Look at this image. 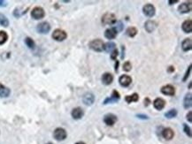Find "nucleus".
I'll use <instances>...</instances> for the list:
<instances>
[{"instance_id": "22", "label": "nucleus", "mask_w": 192, "mask_h": 144, "mask_svg": "<svg viewBox=\"0 0 192 144\" xmlns=\"http://www.w3.org/2000/svg\"><path fill=\"white\" fill-rule=\"evenodd\" d=\"M192 47V42L191 38H186L183 41L182 43V48L184 51H189L191 49Z\"/></svg>"}, {"instance_id": "8", "label": "nucleus", "mask_w": 192, "mask_h": 144, "mask_svg": "<svg viewBox=\"0 0 192 144\" xmlns=\"http://www.w3.org/2000/svg\"><path fill=\"white\" fill-rule=\"evenodd\" d=\"M37 30L38 33L40 34H47L50 30V25L48 22L45 21V22H41L37 25Z\"/></svg>"}, {"instance_id": "30", "label": "nucleus", "mask_w": 192, "mask_h": 144, "mask_svg": "<svg viewBox=\"0 0 192 144\" xmlns=\"http://www.w3.org/2000/svg\"><path fill=\"white\" fill-rule=\"evenodd\" d=\"M25 44H26V45L29 49H34L35 48V45H36L34 40L32 38H30V37H27L25 39Z\"/></svg>"}, {"instance_id": "1", "label": "nucleus", "mask_w": 192, "mask_h": 144, "mask_svg": "<svg viewBox=\"0 0 192 144\" xmlns=\"http://www.w3.org/2000/svg\"><path fill=\"white\" fill-rule=\"evenodd\" d=\"M101 21L104 25H113V24H115L117 22V19H116V16L113 13L106 12L102 16Z\"/></svg>"}, {"instance_id": "9", "label": "nucleus", "mask_w": 192, "mask_h": 144, "mask_svg": "<svg viewBox=\"0 0 192 144\" xmlns=\"http://www.w3.org/2000/svg\"><path fill=\"white\" fill-rule=\"evenodd\" d=\"M120 99V93H119L117 90H115V89H114V90L112 91V96H110V97H108V98H106V99L104 101V104H107V103H113L118 102Z\"/></svg>"}, {"instance_id": "39", "label": "nucleus", "mask_w": 192, "mask_h": 144, "mask_svg": "<svg viewBox=\"0 0 192 144\" xmlns=\"http://www.w3.org/2000/svg\"><path fill=\"white\" fill-rule=\"evenodd\" d=\"M118 67H119V61H116V65H115V72H118Z\"/></svg>"}, {"instance_id": "40", "label": "nucleus", "mask_w": 192, "mask_h": 144, "mask_svg": "<svg viewBox=\"0 0 192 144\" xmlns=\"http://www.w3.org/2000/svg\"><path fill=\"white\" fill-rule=\"evenodd\" d=\"M174 66H170L169 69H168V72L171 73V72H174Z\"/></svg>"}, {"instance_id": "17", "label": "nucleus", "mask_w": 192, "mask_h": 144, "mask_svg": "<svg viewBox=\"0 0 192 144\" xmlns=\"http://www.w3.org/2000/svg\"><path fill=\"white\" fill-rule=\"evenodd\" d=\"M162 136H163L164 139H166V140H167V141H170V140H172V139L174 138V132L173 129H171V128H169V127L165 128V129L163 130V132H162Z\"/></svg>"}, {"instance_id": "28", "label": "nucleus", "mask_w": 192, "mask_h": 144, "mask_svg": "<svg viewBox=\"0 0 192 144\" xmlns=\"http://www.w3.org/2000/svg\"><path fill=\"white\" fill-rule=\"evenodd\" d=\"M0 25L2 27H8L9 26V20L3 13H0Z\"/></svg>"}, {"instance_id": "7", "label": "nucleus", "mask_w": 192, "mask_h": 144, "mask_svg": "<svg viewBox=\"0 0 192 144\" xmlns=\"http://www.w3.org/2000/svg\"><path fill=\"white\" fill-rule=\"evenodd\" d=\"M160 91H161V93H162L163 95H165V96H174V94H175V89H174V87L172 86V85H169V84H168V85L163 86V87L161 88Z\"/></svg>"}, {"instance_id": "12", "label": "nucleus", "mask_w": 192, "mask_h": 144, "mask_svg": "<svg viewBox=\"0 0 192 144\" xmlns=\"http://www.w3.org/2000/svg\"><path fill=\"white\" fill-rule=\"evenodd\" d=\"M153 106L156 110L158 111H161L165 108L166 106V101L163 99V98H156L154 101H153Z\"/></svg>"}, {"instance_id": "20", "label": "nucleus", "mask_w": 192, "mask_h": 144, "mask_svg": "<svg viewBox=\"0 0 192 144\" xmlns=\"http://www.w3.org/2000/svg\"><path fill=\"white\" fill-rule=\"evenodd\" d=\"M182 28H183V30L185 33H187V34L191 33V31H192L191 20H186L183 23V25H182Z\"/></svg>"}, {"instance_id": "3", "label": "nucleus", "mask_w": 192, "mask_h": 144, "mask_svg": "<svg viewBox=\"0 0 192 144\" xmlns=\"http://www.w3.org/2000/svg\"><path fill=\"white\" fill-rule=\"evenodd\" d=\"M45 16V10L42 7H39V6L35 7L31 12V17L34 20H41Z\"/></svg>"}, {"instance_id": "27", "label": "nucleus", "mask_w": 192, "mask_h": 144, "mask_svg": "<svg viewBox=\"0 0 192 144\" xmlns=\"http://www.w3.org/2000/svg\"><path fill=\"white\" fill-rule=\"evenodd\" d=\"M177 111L175 109H172L170 111H168L167 112L165 113V117L167 118V119H173V118H175L177 116Z\"/></svg>"}, {"instance_id": "26", "label": "nucleus", "mask_w": 192, "mask_h": 144, "mask_svg": "<svg viewBox=\"0 0 192 144\" xmlns=\"http://www.w3.org/2000/svg\"><path fill=\"white\" fill-rule=\"evenodd\" d=\"M137 33H138V31H137V28H135V27H130V28H128L127 29V31H126V34H127L129 37H135V36H137Z\"/></svg>"}, {"instance_id": "38", "label": "nucleus", "mask_w": 192, "mask_h": 144, "mask_svg": "<svg viewBox=\"0 0 192 144\" xmlns=\"http://www.w3.org/2000/svg\"><path fill=\"white\" fill-rule=\"evenodd\" d=\"M5 5H6V3L3 0H0V7H4Z\"/></svg>"}, {"instance_id": "19", "label": "nucleus", "mask_w": 192, "mask_h": 144, "mask_svg": "<svg viewBox=\"0 0 192 144\" xmlns=\"http://www.w3.org/2000/svg\"><path fill=\"white\" fill-rule=\"evenodd\" d=\"M157 28V23L153 20H147L144 24V28L148 33H151Z\"/></svg>"}, {"instance_id": "34", "label": "nucleus", "mask_w": 192, "mask_h": 144, "mask_svg": "<svg viewBox=\"0 0 192 144\" xmlns=\"http://www.w3.org/2000/svg\"><path fill=\"white\" fill-rule=\"evenodd\" d=\"M191 65L189 66V68H188V70H187V72H186V73H185V75H184V77H183V81H187V79L189 78V76H190V73H191Z\"/></svg>"}, {"instance_id": "29", "label": "nucleus", "mask_w": 192, "mask_h": 144, "mask_svg": "<svg viewBox=\"0 0 192 144\" xmlns=\"http://www.w3.org/2000/svg\"><path fill=\"white\" fill-rule=\"evenodd\" d=\"M8 39V35L5 31H0V45L6 43Z\"/></svg>"}, {"instance_id": "33", "label": "nucleus", "mask_w": 192, "mask_h": 144, "mask_svg": "<svg viewBox=\"0 0 192 144\" xmlns=\"http://www.w3.org/2000/svg\"><path fill=\"white\" fill-rule=\"evenodd\" d=\"M118 55H119V51H118L117 49H115L114 50H112V51L111 52V58L113 59V60H115V59L117 58V56H118Z\"/></svg>"}, {"instance_id": "10", "label": "nucleus", "mask_w": 192, "mask_h": 144, "mask_svg": "<svg viewBox=\"0 0 192 144\" xmlns=\"http://www.w3.org/2000/svg\"><path fill=\"white\" fill-rule=\"evenodd\" d=\"M117 121V116L112 114V113H108L104 117V122L107 125V126H113Z\"/></svg>"}, {"instance_id": "25", "label": "nucleus", "mask_w": 192, "mask_h": 144, "mask_svg": "<svg viewBox=\"0 0 192 144\" xmlns=\"http://www.w3.org/2000/svg\"><path fill=\"white\" fill-rule=\"evenodd\" d=\"M116 49V44L112 42H109L107 44H104V50H105L106 52H112V50H114Z\"/></svg>"}, {"instance_id": "16", "label": "nucleus", "mask_w": 192, "mask_h": 144, "mask_svg": "<svg viewBox=\"0 0 192 144\" xmlns=\"http://www.w3.org/2000/svg\"><path fill=\"white\" fill-rule=\"evenodd\" d=\"M117 34H118L117 30L114 28H108V29L105 30L104 36L108 40H112V39H114L117 36Z\"/></svg>"}, {"instance_id": "37", "label": "nucleus", "mask_w": 192, "mask_h": 144, "mask_svg": "<svg viewBox=\"0 0 192 144\" xmlns=\"http://www.w3.org/2000/svg\"><path fill=\"white\" fill-rule=\"evenodd\" d=\"M137 117L140 118V119H148V116H146V115H141V114H139V115H137Z\"/></svg>"}, {"instance_id": "23", "label": "nucleus", "mask_w": 192, "mask_h": 144, "mask_svg": "<svg viewBox=\"0 0 192 144\" xmlns=\"http://www.w3.org/2000/svg\"><path fill=\"white\" fill-rule=\"evenodd\" d=\"M10 94H11L10 89H8L7 87H5L0 83V97L5 98V97H8L10 96Z\"/></svg>"}, {"instance_id": "4", "label": "nucleus", "mask_w": 192, "mask_h": 144, "mask_svg": "<svg viewBox=\"0 0 192 144\" xmlns=\"http://www.w3.org/2000/svg\"><path fill=\"white\" fill-rule=\"evenodd\" d=\"M66 37H67V34L62 29H55L52 33V38L58 42L64 41L65 39H66Z\"/></svg>"}, {"instance_id": "5", "label": "nucleus", "mask_w": 192, "mask_h": 144, "mask_svg": "<svg viewBox=\"0 0 192 144\" xmlns=\"http://www.w3.org/2000/svg\"><path fill=\"white\" fill-rule=\"evenodd\" d=\"M53 136L57 141H64L66 138L67 134H66V131L64 128L58 127V128L55 129V131L53 133Z\"/></svg>"}, {"instance_id": "14", "label": "nucleus", "mask_w": 192, "mask_h": 144, "mask_svg": "<svg viewBox=\"0 0 192 144\" xmlns=\"http://www.w3.org/2000/svg\"><path fill=\"white\" fill-rule=\"evenodd\" d=\"M82 102L86 105H92L95 102V96L92 93H86L82 97Z\"/></svg>"}, {"instance_id": "41", "label": "nucleus", "mask_w": 192, "mask_h": 144, "mask_svg": "<svg viewBox=\"0 0 192 144\" xmlns=\"http://www.w3.org/2000/svg\"><path fill=\"white\" fill-rule=\"evenodd\" d=\"M178 1H169V4H175L177 3Z\"/></svg>"}, {"instance_id": "18", "label": "nucleus", "mask_w": 192, "mask_h": 144, "mask_svg": "<svg viewBox=\"0 0 192 144\" xmlns=\"http://www.w3.org/2000/svg\"><path fill=\"white\" fill-rule=\"evenodd\" d=\"M178 10L181 13H188L191 11V3H183L179 5Z\"/></svg>"}, {"instance_id": "24", "label": "nucleus", "mask_w": 192, "mask_h": 144, "mask_svg": "<svg viewBox=\"0 0 192 144\" xmlns=\"http://www.w3.org/2000/svg\"><path fill=\"white\" fill-rule=\"evenodd\" d=\"M138 100H139V96H138V94H137V93H134V94H132L131 96H127L125 97V101H126L128 103H137V102H138Z\"/></svg>"}, {"instance_id": "13", "label": "nucleus", "mask_w": 192, "mask_h": 144, "mask_svg": "<svg viewBox=\"0 0 192 144\" xmlns=\"http://www.w3.org/2000/svg\"><path fill=\"white\" fill-rule=\"evenodd\" d=\"M71 115L74 119H82L83 117L84 111L81 107H76V108L73 109V111L71 112Z\"/></svg>"}, {"instance_id": "32", "label": "nucleus", "mask_w": 192, "mask_h": 144, "mask_svg": "<svg viewBox=\"0 0 192 144\" xmlns=\"http://www.w3.org/2000/svg\"><path fill=\"white\" fill-rule=\"evenodd\" d=\"M183 129H184L185 134H186L189 137H191V127H188V125L183 124Z\"/></svg>"}, {"instance_id": "6", "label": "nucleus", "mask_w": 192, "mask_h": 144, "mask_svg": "<svg viewBox=\"0 0 192 144\" xmlns=\"http://www.w3.org/2000/svg\"><path fill=\"white\" fill-rule=\"evenodd\" d=\"M143 12H144V15H146L147 17H153L155 15V12H156V9L154 7L153 4H146L143 7Z\"/></svg>"}, {"instance_id": "43", "label": "nucleus", "mask_w": 192, "mask_h": 144, "mask_svg": "<svg viewBox=\"0 0 192 144\" xmlns=\"http://www.w3.org/2000/svg\"><path fill=\"white\" fill-rule=\"evenodd\" d=\"M47 144H52V143H47Z\"/></svg>"}, {"instance_id": "21", "label": "nucleus", "mask_w": 192, "mask_h": 144, "mask_svg": "<svg viewBox=\"0 0 192 144\" xmlns=\"http://www.w3.org/2000/svg\"><path fill=\"white\" fill-rule=\"evenodd\" d=\"M192 95L191 93H188L186 94L184 96V99H183V107L185 109H189L191 107L192 103Z\"/></svg>"}, {"instance_id": "11", "label": "nucleus", "mask_w": 192, "mask_h": 144, "mask_svg": "<svg viewBox=\"0 0 192 144\" xmlns=\"http://www.w3.org/2000/svg\"><path fill=\"white\" fill-rule=\"evenodd\" d=\"M119 82H120V84L122 87L127 88V87H128V86L131 84V82H132V78H131L129 75H128V74H124V75H121V76L120 77Z\"/></svg>"}, {"instance_id": "36", "label": "nucleus", "mask_w": 192, "mask_h": 144, "mask_svg": "<svg viewBox=\"0 0 192 144\" xmlns=\"http://www.w3.org/2000/svg\"><path fill=\"white\" fill-rule=\"evenodd\" d=\"M150 103V99H149V98H145V100H144V105H145V106H148Z\"/></svg>"}, {"instance_id": "15", "label": "nucleus", "mask_w": 192, "mask_h": 144, "mask_svg": "<svg viewBox=\"0 0 192 144\" xmlns=\"http://www.w3.org/2000/svg\"><path fill=\"white\" fill-rule=\"evenodd\" d=\"M113 81V76L110 73H104L102 76V82L104 85H111Z\"/></svg>"}, {"instance_id": "42", "label": "nucleus", "mask_w": 192, "mask_h": 144, "mask_svg": "<svg viewBox=\"0 0 192 144\" xmlns=\"http://www.w3.org/2000/svg\"><path fill=\"white\" fill-rule=\"evenodd\" d=\"M75 144H85L84 143H82V142H79V143H76Z\"/></svg>"}, {"instance_id": "35", "label": "nucleus", "mask_w": 192, "mask_h": 144, "mask_svg": "<svg viewBox=\"0 0 192 144\" xmlns=\"http://www.w3.org/2000/svg\"><path fill=\"white\" fill-rule=\"evenodd\" d=\"M191 114H192L191 111H189V113L187 114V119H188V121H189V122H191L192 121Z\"/></svg>"}, {"instance_id": "2", "label": "nucleus", "mask_w": 192, "mask_h": 144, "mask_svg": "<svg viewBox=\"0 0 192 144\" xmlns=\"http://www.w3.org/2000/svg\"><path fill=\"white\" fill-rule=\"evenodd\" d=\"M104 44L101 39H94V40H92V41H91L89 43V47L91 49L96 51V52L103 51L104 50Z\"/></svg>"}, {"instance_id": "31", "label": "nucleus", "mask_w": 192, "mask_h": 144, "mask_svg": "<svg viewBox=\"0 0 192 144\" xmlns=\"http://www.w3.org/2000/svg\"><path fill=\"white\" fill-rule=\"evenodd\" d=\"M132 69V65L129 61H126L123 65V70L125 72H129Z\"/></svg>"}]
</instances>
